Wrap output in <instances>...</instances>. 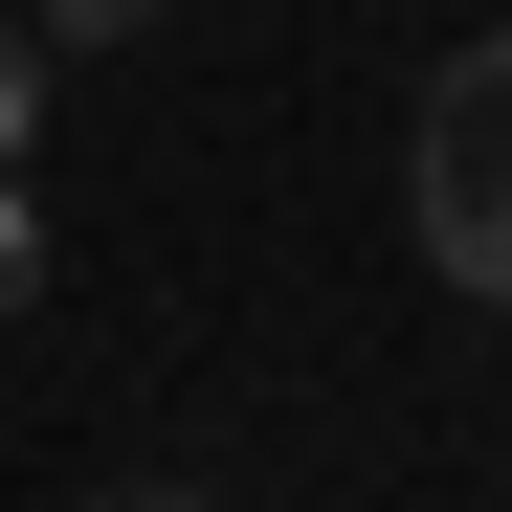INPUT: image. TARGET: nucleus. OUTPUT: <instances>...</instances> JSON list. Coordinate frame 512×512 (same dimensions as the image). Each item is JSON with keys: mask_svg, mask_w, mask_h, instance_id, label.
<instances>
[{"mask_svg": "<svg viewBox=\"0 0 512 512\" xmlns=\"http://www.w3.org/2000/svg\"><path fill=\"white\" fill-rule=\"evenodd\" d=\"M423 268L468 312H512V23L423 90Z\"/></svg>", "mask_w": 512, "mask_h": 512, "instance_id": "f257e3e1", "label": "nucleus"}, {"mask_svg": "<svg viewBox=\"0 0 512 512\" xmlns=\"http://www.w3.org/2000/svg\"><path fill=\"white\" fill-rule=\"evenodd\" d=\"M23 156H45V23L0 0V179H23Z\"/></svg>", "mask_w": 512, "mask_h": 512, "instance_id": "f03ea898", "label": "nucleus"}, {"mask_svg": "<svg viewBox=\"0 0 512 512\" xmlns=\"http://www.w3.org/2000/svg\"><path fill=\"white\" fill-rule=\"evenodd\" d=\"M0 312H45V223H23V179H0Z\"/></svg>", "mask_w": 512, "mask_h": 512, "instance_id": "7ed1b4c3", "label": "nucleus"}, {"mask_svg": "<svg viewBox=\"0 0 512 512\" xmlns=\"http://www.w3.org/2000/svg\"><path fill=\"white\" fill-rule=\"evenodd\" d=\"M23 23H45V45H134L156 0H23Z\"/></svg>", "mask_w": 512, "mask_h": 512, "instance_id": "20e7f679", "label": "nucleus"}, {"mask_svg": "<svg viewBox=\"0 0 512 512\" xmlns=\"http://www.w3.org/2000/svg\"><path fill=\"white\" fill-rule=\"evenodd\" d=\"M90 512H223V490H90Z\"/></svg>", "mask_w": 512, "mask_h": 512, "instance_id": "39448f33", "label": "nucleus"}]
</instances>
